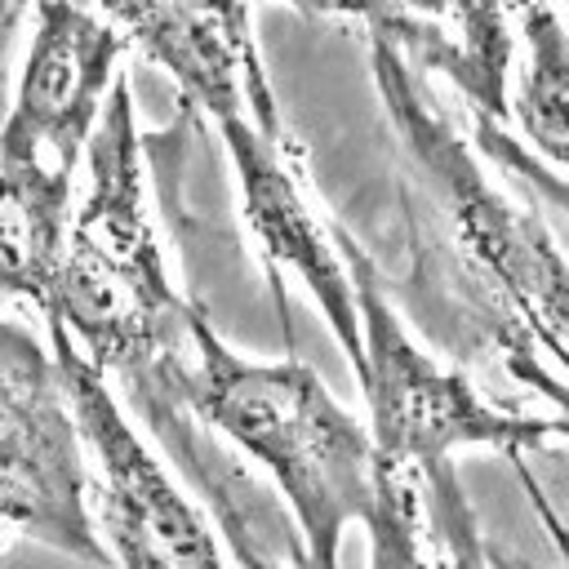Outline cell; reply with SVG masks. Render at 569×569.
<instances>
[{
    "label": "cell",
    "mask_w": 569,
    "mask_h": 569,
    "mask_svg": "<svg viewBox=\"0 0 569 569\" xmlns=\"http://www.w3.org/2000/svg\"><path fill=\"white\" fill-rule=\"evenodd\" d=\"M182 405L271 476L298 529V569H342V538L378 498V449L320 373L293 356L244 360L196 311Z\"/></svg>",
    "instance_id": "obj_3"
},
{
    "label": "cell",
    "mask_w": 569,
    "mask_h": 569,
    "mask_svg": "<svg viewBox=\"0 0 569 569\" xmlns=\"http://www.w3.org/2000/svg\"><path fill=\"white\" fill-rule=\"evenodd\" d=\"M293 9L302 13H351V18H365V0H289Z\"/></svg>",
    "instance_id": "obj_18"
},
{
    "label": "cell",
    "mask_w": 569,
    "mask_h": 569,
    "mask_svg": "<svg viewBox=\"0 0 569 569\" xmlns=\"http://www.w3.org/2000/svg\"><path fill=\"white\" fill-rule=\"evenodd\" d=\"M507 4H511V0H507Z\"/></svg>",
    "instance_id": "obj_20"
},
{
    "label": "cell",
    "mask_w": 569,
    "mask_h": 569,
    "mask_svg": "<svg viewBox=\"0 0 569 569\" xmlns=\"http://www.w3.org/2000/svg\"><path fill=\"white\" fill-rule=\"evenodd\" d=\"M365 533L369 569H493L453 467L427 476L378 467V498Z\"/></svg>",
    "instance_id": "obj_11"
},
{
    "label": "cell",
    "mask_w": 569,
    "mask_h": 569,
    "mask_svg": "<svg viewBox=\"0 0 569 569\" xmlns=\"http://www.w3.org/2000/svg\"><path fill=\"white\" fill-rule=\"evenodd\" d=\"M53 356L89 449V507L111 569H227L222 547L169 467L120 409L107 373L49 320Z\"/></svg>",
    "instance_id": "obj_6"
},
{
    "label": "cell",
    "mask_w": 569,
    "mask_h": 569,
    "mask_svg": "<svg viewBox=\"0 0 569 569\" xmlns=\"http://www.w3.org/2000/svg\"><path fill=\"white\" fill-rule=\"evenodd\" d=\"M489 565H493V569H533L529 560H520V556H507V551H493V547H489Z\"/></svg>",
    "instance_id": "obj_19"
},
{
    "label": "cell",
    "mask_w": 569,
    "mask_h": 569,
    "mask_svg": "<svg viewBox=\"0 0 569 569\" xmlns=\"http://www.w3.org/2000/svg\"><path fill=\"white\" fill-rule=\"evenodd\" d=\"M124 31L84 0H40L36 40L0 124V156L76 173L116 84Z\"/></svg>",
    "instance_id": "obj_7"
},
{
    "label": "cell",
    "mask_w": 569,
    "mask_h": 569,
    "mask_svg": "<svg viewBox=\"0 0 569 569\" xmlns=\"http://www.w3.org/2000/svg\"><path fill=\"white\" fill-rule=\"evenodd\" d=\"M84 436L58 356L0 316V525L93 569H111L89 507Z\"/></svg>",
    "instance_id": "obj_5"
},
{
    "label": "cell",
    "mask_w": 569,
    "mask_h": 569,
    "mask_svg": "<svg viewBox=\"0 0 569 569\" xmlns=\"http://www.w3.org/2000/svg\"><path fill=\"white\" fill-rule=\"evenodd\" d=\"M507 378H516L520 387H529L538 400H547L551 405V427H556V436H569V378H560L551 365H542V360H511L507 369H502Z\"/></svg>",
    "instance_id": "obj_16"
},
{
    "label": "cell",
    "mask_w": 569,
    "mask_h": 569,
    "mask_svg": "<svg viewBox=\"0 0 569 569\" xmlns=\"http://www.w3.org/2000/svg\"><path fill=\"white\" fill-rule=\"evenodd\" d=\"M71 178L44 164L0 156V302L22 298L44 320L71 236Z\"/></svg>",
    "instance_id": "obj_12"
},
{
    "label": "cell",
    "mask_w": 569,
    "mask_h": 569,
    "mask_svg": "<svg viewBox=\"0 0 569 569\" xmlns=\"http://www.w3.org/2000/svg\"><path fill=\"white\" fill-rule=\"evenodd\" d=\"M40 0H0V107H4V89H9V49L13 36L27 18V9H36Z\"/></svg>",
    "instance_id": "obj_17"
},
{
    "label": "cell",
    "mask_w": 569,
    "mask_h": 569,
    "mask_svg": "<svg viewBox=\"0 0 569 569\" xmlns=\"http://www.w3.org/2000/svg\"><path fill=\"white\" fill-rule=\"evenodd\" d=\"M333 240L351 271L356 307H360L365 369L356 382L369 405V436L378 449V467L427 476L453 467L458 449H502L520 458L556 440L547 413L498 409L467 382L462 369H445L436 356H427L391 311L378 262L338 222H333Z\"/></svg>",
    "instance_id": "obj_4"
},
{
    "label": "cell",
    "mask_w": 569,
    "mask_h": 569,
    "mask_svg": "<svg viewBox=\"0 0 569 569\" xmlns=\"http://www.w3.org/2000/svg\"><path fill=\"white\" fill-rule=\"evenodd\" d=\"M471 147H476V156H485V160H493L502 173H511V182H516L520 191L538 196L547 209H556L560 218H569V178H560V173H556L551 164H542L525 142H516V138L502 129V120L471 111Z\"/></svg>",
    "instance_id": "obj_14"
},
{
    "label": "cell",
    "mask_w": 569,
    "mask_h": 569,
    "mask_svg": "<svg viewBox=\"0 0 569 569\" xmlns=\"http://www.w3.org/2000/svg\"><path fill=\"white\" fill-rule=\"evenodd\" d=\"M565 4H569V0H565Z\"/></svg>",
    "instance_id": "obj_21"
},
{
    "label": "cell",
    "mask_w": 569,
    "mask_h": 569,
    "mask_svg": "<svg viewBox=\"0 0 569 569\" xmlns=\"http://www.w3.org/2000/svg\"><path fill=\"white\" fill-rule=\"evenodd\" d=\"M529 58L507 98V116L529 138L525 147L547 164L569 169V36L551 0H511Z\"/></svg>",
    "instance_id": "obj_13"
},
{
    "label": "cell",
    "mask_w": 569,
    "mask_h": 569,
    "mask_svg": "<svg viewBox=\"0 0 569 569\" xmlns=\"http://www.w3.org/2000/svg\"><path fill=\"white\" fill-rule=\"evenodd\" d=\"M507 0H365L369 36L387 40L413 71H440L467 111L507 116L511 31Z\"/></svg>",
    "instance_id": "obj_10"
},
{
    "label": "cell",
    "mask_w": 569,
    "mask_h": 569,
    "mask_svg": "<svg viewBox=\"0 0 569 569\" xmlns=\"http://www.w3.org/2000/svg\"><path fill=\"white\" fill-rule=\"evenodd\" d=\"M369 67L400 151V204L427 320L458 325L498 369L542 360L569 378V262L547 222L489 182L422 71L378 36H369Z\"/></svg>",
    "instance_id": "obj_1"
},
{
    "label": "cell",
    "mask_w": 569,
    "mask_h": 569,
    "mask_svg": "<svg viewBox=\"0 0 569 569\" xmlns=\"http://www.w3.org/2000/svg\"><path fill=\"white\" fill-rule=\"evenodd\" d=\"M196 311L164 271L147 213L133 93L120 71L89 138V191L71 218L49 320L93 369L120 378L138 413H151L187 409L182 369L196 351Z\"/></svg>",
    "instance_id": "obj_2"
},
{
    "label": "cell",
    "mask_w": 569,
    "mask_h": 569,
    "mask_svg": "<svg viewBox=\"0 0 569 569\" xmlns=\"http://www.w3.org/2000/svg\"><path fill=\"white\" fill-rule=\"evenodd\" d=\"M102 13L173 76L182 102L204 111L213 124L253 116L267 138L289 142L276 111V93L249 36L244 0H98Z\"/></svg>",
    "instance_id": "obj_8"
},
{
    "label": "cell",
    "mask_w": 569,
    "mask_h": 569,
    "mask_svg": "<svg viewBox=\"0 0 569 569\" xmlns=\"http://www.w3.org/2000/svg\"><path fill=\"white\" fill-rule=\"evenodd\" d=\"M222 147L231 156L236 169V187H240V213L249 222V231L262 244V258L271 262V271H293L311 298L320 302L338 347L347 351L356 378L365 369V333H360V307H356V284L351 271L338 253L333 240V222L325 227V218L307 204L298 173L289 164V142L267 138L253 116H236L218 124Z\"/></svg>",
    "instance_id": "obj_9"
},
{
    "label": "cell",
    "mask_w": 569,
    "mask_h": 569,
    "mask_svg": "<svg viewBox=\"0 0 569 569\" xmlns=\"http://www.w3.org/2000/svg\"><path fill=\"white\" fill-rule=\"evenodd\" d=\"M227 547H231V560L236 569H284L280 556L271 551L267 533H262V511L258 507H222L213 511Z\"/></svg>",
    "instance_id": "obj_15"
}]
</instances>
